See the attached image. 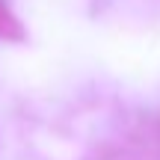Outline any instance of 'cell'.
<instances>
[{"mask_svg":"<svg viewBox=\"0 0 160 160\" xmlns=\"http://www.w3.org/2000/svg\"><path fill=\"white\" fill-rule=\"evenodd\" d=\"M0 39L3 42H21L24 39V27L3 3H0Z\"/></svg>","mask_w":160,"mask_h":160,"instance_id":"1","label":"cell"},{"mask_svg":"<svg viewBox=\"0 0 160 160\" xmlns=\"http://www.w3.org/2000/svg\"><path fill=\"white\" fill-rule=\"evenodd\" d=\"M154 139H157V148H160V122H157V133H154Z\"/></svg>","mask_w":160,"mask_h":160,"instance_id":"2","label":"cell"}]
</instances>
